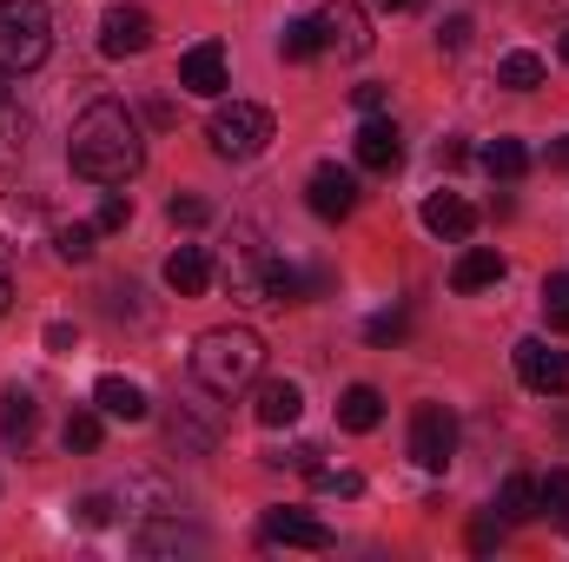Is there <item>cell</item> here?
<instances>
[{"label": "cell", "instance_id": "obj_33", "mask_svg": "<svg viewBox=\"0 0 569 562\" xmlns=\"http://www.w3.org/2000/svg\"><path fill=\"white\" fill-rule=\"evenodd\" d=\"M543 311H550L557 331H569V272H550L543 279Z\"/></svg>", "mask_w": 569, "mask_h": 562}, {"label": "cell", "instance_id": "obj_23", "mask_svg": "<svg viewBox=\"0 0 569 562\" xmlns=\"http://www.w3.org/2000/svg\"><path fill=\"white\" fill-rule=\"evenodd\" d=\"M537 516V476H503V490H497V523H530Z\"/></svg>", "mask_w": 569, "mask_h": 562}, {"label": "cell", "instance_id": "obj_34", "mask_svg": "<svg viewBox=\"0 0 569 562\" xmlns=\"http://www.w3.org/2000/svg\"><path fill=\"white\" fill-rule=\"evenodd\" d=\"M127 219H133V199H127V192H107V199H100V212H93V225H100V232H120Z\"/></svg>", "mask_w": 569, "mask_h": 562}, {"label": "cell", "instance_id": "obj_7", "mask_svg": "<svg viewBox=\"0 0 569 562\" xmlns=\"http://www.w3.org/2000/svg\"><path fill=\"white\" fill-rule=\"evenodd\" d=\"M517 378L537 391V398H569V351H557L550 338H517Z\"/></svg>", "mask_w": 569, "mask_h": 562}, {"label": "cell", "instance_id": "obj_13", "mask_svg": "<svg viewBox=\"0 0 569 562\" xmlns=\"http://www.w3.org/2000/svg\"><path fill=\"white\" fill-rule=\"evenodd\" d=\"M179 87L199 93V100H219V93H226V47H219V40L186 47V53H179Z\"/></svg>", "mask_w": 569, "mask_h": 562}, {"label": "cell", "instance_id": "obj_45", "mask_svg": "<svg viewBox=\"0 0 569 562\" xmlns=\"http://www.w3.org/2000/svg\"><path fill=\"white\" fill-rule=\"evenodd\" d=\"M550 165H563V172H569V133H563L557 145H550Z\"/></svg>", "mask_w": 569, "mask_h": 562}, {"label": "cell", "instance_id": "obj_15", "mask_svg": "<svg viewBox=\"0 0 569 562\" xmlns=\"http://www.w3.org/2000/svg\"><path fill=\"white\" fill-rule=\"evenodd\" d=\"M133 550H140V556H179V550H206V530L179 523V510H159V523H140Z\"/></svg>", "mask_w": 569, "mask_h": 562}, {"label": "cell", "instance_id": "obj_1", "mask_svg": "<svg viewBox=\"0 0 569 562\" xmlns=\"http://www.w3.org/2000/svg\"><path fill=\"white\" fill-rule=\"evenodd\" d=\"M67 165L87 185H127V179H140V165H146L140 120L120 100H93L73 120V133H67Z\"/></svg>", "mask_w": 569, "mask_h": 562}, {"label": "cell", "instance_id": "obj_4", "mask_svg": "<svg viewBox=\"0 0 569 562\" xmlns=\"http://www.w3.org/2000/svg\"><path fill=\"white\" fill-rule=\"evenodd\" d=\"M272 107H259V100H232V107H212V120H206V140L219 159H259L266 145H272Z\"/></svg>", "mask_w": 569, "mask_h": 562}, {"label": "cell", "instance_id": "obj_25", "mask_svg": "<svg viewBox=\"0 0 569 562\" xmlns=\"http://www.w3.org/2000/svg\"><path fill=\"white\" fill-rule=\"evenodd\" d=\"M27 140H33V120H27V113L7 100V107H0V172L27 159Z\"/></svg>", "mask_w": 569, "mask_h": 562}, {"label": "cell", "instance_id": "obj_36", "mask_svg": "<svg viewBox=\"0 0 569 562\" xmlns=\"http://www.w3.org/2000/svg\"><path fill=\"white\" fill-rule=\"evenodd\" d=\"M437 47H443V53H463V47H470V13H450V20L437 27Z\"/></svg>", "mask_w": 569, "mask_h": 562}, {"label": "cell", "instance_id": "obj_10", "mask_svg": "<svg viewBox=\"0 0 569 562\" xmlns=\"http://www.w3.org/2000/svg\"><path fill=\"white\" fill-rule=\"evenodd\" d=\"M318 33H325V47H331L338 60H365V53H371V20H365L358 0H331V7L318 13Z\"/></svg>", "mask_w": 569, "mask_h": 562}, {"label": "cell", "instance_id": "obj_14", "mask_svg": "<svg viewBox=\"0 0 569 562\" xmlns=\"http://www.w3.org/2000/svg\"><path fill=\"white\" fill-rule=\"evenodd\" d=\"M351 152H358L365 172H398V159H405V133H398L385 113H365V127H358Z\"/></svg>", "mask_w": 569, "mask_h": 562}, {"label": "cell", "instance_id": "obj_30", "mask_svg": "<svg viewBox=\"0 0 569 562\" xmlns=\"http://www.w3.org/2000/svg\"><path fill=\"white\" fill-rule=\"evenodd\" d=\"M537 510L557 516V530L569 536V470H550V476L537 483Z\"/></svg>", "mask_w": 569, "mask_h": 562}, {"label": "cell", "instance_id": "obj_26", "mask_svg": "<svg viewBox=\"0 0 569 562\" xmlns=\"http://www.w3.org/2000/svg\"><path fill=\"white\" fill-rule=\"evenodd\" d=\"M279 53H284V60H318V53H325L318 13H311V20H284V27H279Z\"/></svg>", "mask_w": 569, "mask_h": 562}, {"label": "cell", "instance_id": "obj_37", "mask_svg": "<svg viewBox=\"0 0 569 562\" xmlns=\"http://www.w3.org/2000/svg\"><path fill=\"white\" fill-rule=\"evenodd\" d=\"M73 516H80L87 530H107V523H113V496H80V503H73Z\"/></svg>", "mask_w": 569, "mask_h": 562}, {"label": "cell", "instance_id": "obj_32", "mask_svg": "<svg viewBox=\"0 0 569 562\" xmlns=\"http://www.w3.org/2000/svg\"><path fill=\"white\" fill-rule=\"evenodd\" d=\"M411 331V311H378V318H365V338L371 344H398Z\"/></svg>", "mask_w": 569, "mask_h": 562}, {"label": "cell", "instance_id": "obj_28", "mask_svg": "<svg viewBox=\"0 0 569 562\" xmlns=\"http://www.w3.org/2000/svg\"><path fill=\"white\" fill-rule=\"evenodd\" d=\"M93 239H100V225H53L60 265H87V259H93Z\"/></svg>", "mask_w": 569, "mask_h": 562}, {"label": "cell", "instance_id": "obj_2", "mask_svg": "<svg viewBox=\"0 0 569 562\" xmlns=\"http://www.w3.org/2000/svg\"><path fill=\"white\" fill-rule=\"evenodd\" d=\"M266 378V338L252 324H212L192 344V384L212 398H239Z\"/></svg>", "mask_w": 569, "mask_h": 562}, {"label": "cell", "instance_id": "obj_8", "mask_svg": "<svg viewBox=\"0 0 569 562\" xmlns=\"http://www.w3.org/2000/svg\"><path fill=\"white\" fill-rule=\"evenodd\" d=\"M206 398H212V391H206ZM206 398H179V404L166 411V443H172L179 456H206V450L219 443V411H212Z\"/></svg>", "mask_w": 569, "mask_h": 562}, {"label": "cell", "instance_id": "obj_6", "mask_svg": "<svg viewBox=\"0 0 569 562\" xmlns=\"http://www.w3.org/2000/svg\"><path fill=\"white\" fill-rule=\"evenodd\" d=\"M450 456H457V418L443 404H418L411 411V463L437 476V470H450Z\"/></svg>", "mask_w": 569, "mask_h": 562}, {"label": "cell", "instance_id": "obj_41", "mask_svg": "<svg viewBox=\"0 0 569 562\" xmlns=\"http://www.w3.org/2000/svg\"><path fill=\"white\" fill-rule=\"evenodd\" d=\"M47 351H73V324H47Z\"/></svg>", "mask_w": 569, "mask_h": 562}, {"label": "cell", "instance_id": "obj_22", "mask_svg": "<svg viewBox=\"0 0 569 562\" xmlns=\"http://www.w3.org/2000/svg\"><path fill=\"white\" fill-rule=\"evenodd\" d=\"M33 430H40V404H33V391H7V398H0V436L27 450Z\"/></svg>", "mask_w": 569, "mask_h": 562}, {"label": "cell", "instance_id": "obj_43", "mask_svg": "<svg viewBox=\"0 0 569 562\" xmlns=\"http://www.w3.org/2000/svg\"><path fill=\"white\" fill-rule=\"evenodd\" d=\"M437 159H443V165H463V159H470V145L450 140V145H437Z\"/></svg>", "mask_w": 569, "mask_h": 562}, {"label": "cell", "instance_id": "obj_44", "mask_svg": "<svg viewBox=\"0 0 569 562\" xmlns=\"http://www.w3.org/2000/svg\"><path fill=\"white\" fill-rule=\"evenodd\" d=\"M378 7H385V13H418L425 0H378Z\"/></svg>", "mask_w": 569, "mask_h": 562}, {"label": "cell", "instance_id": "obj_16", "mask_svg": "<svg viewBox=\"0 0 569 562\" xmlns=\"http://www.w3.org/2000/svg\"><path fill=\"white\" fill-rule=\"evenodd\" d=\"M425 232L443 239V245H463L477 232V205L457 199V192H437V199H425Z\"/></svg>", "mask_w": 569, "mask_h": 562}, {"label": "cell", "instance_id": "obj_35", "mask_svg": "<svg viewBox=\"0 0 569 562\" xmlns=\"http://www.w3.org/2000/svg\"><path fill=\"white\" fill-rule=\"evenodd\" d=\"M166 219H172V225H186V232H192V225H206V219H212V205H206V199H192V192H179V199H172V205H166Z\"/></svg>", "mask_w": 569, "mask_h": 562}, {"label": "cell", "instance_id": "obj_17", "mask_svg": "<svg viewBox=\"0 0 569 562\" xmlns=\"http://www.w3.org/2000/svg\"><path fill=\"white\" fill-rule=\"evenodd\" d=\"M252 418L266 423V430L298 423V418H305V391H298L291 378H266V384H259V404H252Z\"/></svg>", "mask_w": 569, "mask_h": 562}, {"label": "cell", "instance_id": "obj_18", "mask_svg": "<svg viewBox=\"0 0 569 562\" xmlns=\"http://www.w3.org/2000/svg\"><path fill=\"white\" fill-rule=\"evenodd\" d=\"M93 404H100V418H113V423H140L146 411H152L133 378H100V384H93Z\"/></svg>", "mask_w": 569, "mask_h": 562}, {"label": "cell", "instance_id": "obj_40", "mask_svg": "<svg viewBox=\"0 0 569 562\" xmlns=\"http://www.w3.org/2000/svg\"><path fill=\"white\" fill-rule=\"evenodd\" d=\"M497 536H503V523H497V516H477V523H470V550H477V556H483V550H497Z\"/></svg>", "mask_w": 569, "mask_h": 562}, {"label": "cell", "instance_id": "obj_3", "mask_svg": "<svg viewBox=\"0 0 569 562\" xmlns=\"http://www.w3.org/2000/svg\"><path fill=\"white\" fill-rule=\"evenodd\" d=\"M53 53V20L40 0H0V73H33Z\"/></svg>", "mask_w": 569, "mask_h": 562}, {"label": "cell", "instance_id": "obj_47", "mask_svg": "<svg viewBox=\"0 0 569 562\" xmlns=\"http://www.w3.org/2000/svg\"><path fill=\"white\" fill-rule=\"evenodd\" d=\"M563 67H569V33H563Z\"/></svg>", "mask_w": 569, "mask_h": 562}, {"label": "cell", "instance_id": "obj_12", "mask_svg": "<svg viewBox=\"0 0 569 562\" xmlns=\"http://www.w3.org/2000/svg\"><path fill=\"white\" fill-rule=\"evenodd\" d=\"M259 543L266 550H331V530L318 516H305V510H272L259 523Z\"/></svg>", "mask_w": 569, "mask_h": 562}, {"label": "cell", "instance_id": "obj_27", "mask_svg": "<svg viewBox=\"0 0 569 562\" xmlns=\"http://www.w3.org/2000/svg\"><path fill=\"white\" fill-rule=\"evenodd\" d=\"M483 165H490V179H523L530 152H523V140H490L483 145Z\"/></svg>", "mask_w": 569, "mask_h": 562}, {"label": "cell", "instance_id": "obj_46", "mask_svg": "<svg viewBox=\"0 0 569 562\" xmlns=\"http://www.w3.org/2000/svg\"><path fill=\"white\" fill-rule=\"evenodd\" d=\"M0 107H7V73H0Z\"/></svg>", "mask_w": 569, "mask_h": 562}, {"label": "cell", "instance_id": "obj_24", "mask_svg": "<svg viewBox=\"0 0 569 562\" xmlns=\"http://www.w3.org/2000/svg\"><path fill=\"white\" fill-rule=\"evenodd\" d=\"M497 87H510V93H530V87H543V53H530V47L503 53V60H497Z\"/></svg>", "mask_w": 569, "mask_h": 562}, {"label": "cell", "instance_id": "obj_31", "mask_svg": "<svg viewBox=\"0 0 569 562\" xmlns=\"http://www.w3.org/2000/svg\"><path fill=\"white\" fill-rule=\"evenodd\" d=\"M100 430H107V418H100V404H93V411H73L60 436H67V450H80V456H87V450H100Z\"/></svg>", "mask_w": 569, "mask_h": 562}, {"label": "cell", "instance_id": "obj_9", "mask_svg": "<svg viewBox=\"0 0 569 562\" xmlns=\"http://www.w3.org/2000/svg\"><path fill=\"white\" fill-rule=\"evenodd\" d=\"M305 199H311V212H318V219H331V225H338V219H351V212H358V172H345V165H331V159H325V165H311Z\"/></svg>", "mask_w": 569, "mask_h": 562}, {"label": "cell", "instance_id": "obj_29", "mask_svg": "<svg viewBox=\"0 0 569 562\" xmlns=\"http://www.w3.org/2000/svg\"><path fill=\"white\" fill-rule=\"evenodd\" d=\"M127 510H152V516H159V510H179V496H172L152 470H140V476L127 483Z\"/></svg>", "mask_w": 569, "mask_h": 562}, {"label": "cell", "instance_id": "obj_19", "mask_svg": "<svg viewBox=\"0 0 569 562\" xmlns=\"http://www.w3.org/2000/svg\"><path fill=\"white\" fill-rule=\"evenodd\" d=\"M166 284H172L179 298H199V291L212 284V252H206V245H179V252L166 259Z\"/></svg>", "mask_w": 569, "mask_h": 562}, {"label": "cell", "instance_id": "obj_5", "mask_svg": "<svg viewBox=\"0 0 569 562\" xmlns=\"http://www.w3.org/2000/svg\"><path fill=\"white\" fill-rule=\"evenodd\" d=\"M272 245L259 225H232V252H226V291L246 304H266V279H272Z\"/></svg>", "mask_w": 569, "mask_h": 562}, {"label": "cell", "instance_id": "obj_42", "mask_svg": "<svg viewBox=\"0 0 569 562\" xmlns=\"http://www.w3.org/2000/svg\"><path fill=\"white\" fill-rule=\"evenodd\" d=\"M7 304H13V265H7V252H0V318H7Z\"/></svg>", "mask_w": 569, "mask_h": 562}, {"label": "cell", "instance_id": "obj_21", "mask_svg": "<svg viewBox=\"0 0 569 562\" xmlns=\"http://www.w3.org/2000/svg\"><path fill=\"white\" fill-rule=\"evenodd\" d=\"M338 423H345L351 436H371V430L385 423V398H378L371 384H351V391L338 398Z\"/></svg>", "mask_w": 569, "mask_h": 562}, {"label": "cell", "instance_id": "obj_20", "mask_svg": "<svg viewBox=\"0 0 569 562\" xmlns=\"http://www.w3.org/2000/svg\"><path fill=\"white\" fill-rule=\"evenodd\" d=\"M503 279V252L497 245H470L457 265H450V291H483V284Z\"/></svg>", "mask_w": 569, "mask_h": 562}, {"label": "cell", "instance_id": "obj_38", "mask_svg": "<svg viewBox=\"0 0 569 562\" xmlns=\"http://www.w3.org/2000/svg\"><path fill=\"white\" fill-rule=\"evenodd\" d=\"M318 490H331V496H365V476H358V470H325Z\"/></svg>", "mask_w": 569, "mask_h": 562}, {"label": "cell", "instance_id": "obj_39", "mask_svg": "<svg viewBox=\"0 0 569 562\" xmlns=\"http://www.w3.org/2000/svg\"><path fill=\"white\" fill-rule=\"evenodd\" d=\"M385 100H391V93H385L378 80H365V87H351V107H358V113H385Z\"/></svg>", "mask_w": 569, "mask_h": 562}, {"label": "cell", "instance_id": "obj_11", "mask_svg": "<svg viewBox=\"0 0 569 562\" xmlns=\"http://www.w3.org/2000/svg\"><path fill=\"white\" fill-rule=\"evenodd\" d=\"M146 47H152V13H146V7H127V0H120V7L100 13V53H107V60H133Z\"/></svg>", "mask_w": 569, "mask_h": 562}]
</instances>
